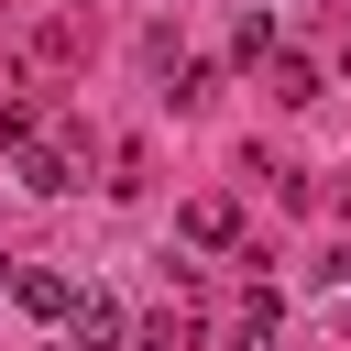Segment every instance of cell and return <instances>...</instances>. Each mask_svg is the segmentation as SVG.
<instances>
[{"instance_id": "obj_1", "label": "cell", "mask_w": 351, "mask_h": 351, "mask_svg": "<svg viewBox=\"0 0 351 351\" xmlns=\"http://www.w3.org/2000/svg\"><path fill=\"white\" fill-rule=\"evenodd\" d=\"M66 340H77V351H121V340H132L121 296H110V285H77V296H66Z\"/></svg>"}, {"instance_id": "obj_2", "label": "cell", "mask_w": 351, "mask_h": 351, "mask_svg": "<svg viewBox=\"0 0 351 351\" xmlns=\"http://www.w3.org/2000/svg\"><path fill=\"white\" fill-rule=\"evenodd\" d=\"M11 165H22V186H33V197H66V186H77V176H66V154H55V143H33V132L11 143Z\"/></svg>"}, {"instance_id": "obj_3", "label": "cell", "mask_w": 351, "mask_h": 351, "mask_svg": "<svg viewBox=\"0 0 351 351\" xmlns=\"http://www.w3.org/2000/svg\"><path fill=\"white\" fill-rule=\"evenodd\" d=\"M186 241H197V252H230V241H241V208H230V197H197V208H186Z\"/></svg>"}, {"instance_id": "obj_4", "label": "cell", "mask_w": 351, "mask_h": 351, "mask_svg": "<svg viewBox=\"0 0 351 351\" xmlns=\"http://www.w3.org/2000/svg\"><path fill=\"white\" fill-rule=\"evenodd\" d=\"M11 296H22L33 318H66V296H77V285H66V274H44V263H11Z\"/></svg>"}, {"instance_id": "obj_5", "label": "cell", "mask_w": 351, "mask_h": 351, "mask_svg": "<svg viewBox=\"0 0 351 351\" xmlns=\"http://www.w3.org/2000/svg\"><path fill=\"white\" fill-rule=\"evenodd\" d=\"M263 66H274V99H318V66H307V55H285V44H274Z\"/></svg>"}, {"instance_id": "obj_6", "label": "cell", "mask_w": 351, "mask_h": 351, "mask_svg": "<svg viewBox=\"0 0 351 351\" xmlns=\"http://www.w3.org/2000/svg\"><path fill=\"white\" fill-rule=\"evenodd\" d=\"M230 55H241V66H263V55H274V11H241V33H230Z\"/></svg>"}, {"instance_id": "obj_7", "label": "cell", "mask_w": 351, "mask_h": 351, "mask_svg": "<svg viewBox=\"0 0 351 351\" xmlns=\"http://www.w3.org/2000/svg\"><path fill=\"white\" fill-rule=\"evenodd\" d=\"M132 351H176V318H154V329H132Z\"/></svg>"}]
</instances>
